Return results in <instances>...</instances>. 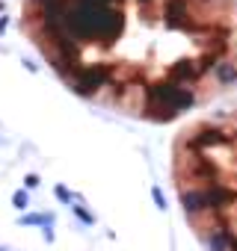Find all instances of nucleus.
Segmentation results:
<instances>
[{
	"label": "nucleus",
	"mask_w": 237,
	"mask_h": 251,
	"mask_svg": "<svg viewBox=\"0 0 237 251\" xmlns=\"http://www.w3.org/2000/svg\"><path fill=\"white\" fill-rule=\"evenodd\" d=\"M6 27H9V18H6V15H0V33H3Z\"/></svg>",
	"instance_id": "f257e3e1"
},
{
	"label": "nucleus",
	"mask_w": 237,
	"mask_h": 251,
	"mask_svg": "<svg viewBox=\"0 0 237 251\" xmlns=\"http://www.w3.org/2000/svg\"><path fill=\"white\" fill-rule=\"evenodd\" d=\"M0 12H3V0H0Z\"/></svg>",
	"instance_id": "f03ea898"
}]
</instances>
